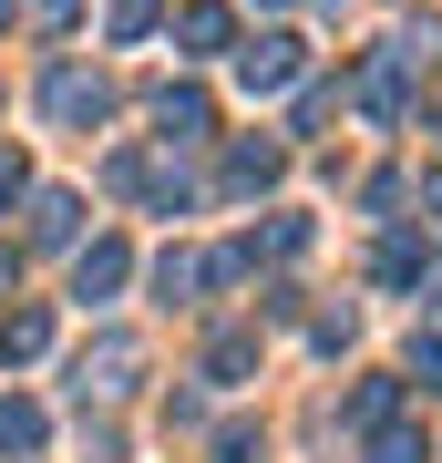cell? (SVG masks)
I'll use <instances>...</instances> for the list:
<instances>
[{"mask_svg": "<svg viewBox=\"0 0 442 463\" xmlns=\"http://www.w3.org/2000/svg\"><path fill=\"white\" fill-rule=\"evenodd\" d=\"M411 381H422V392H442V340H411Z\"/></svg>", "mask_w": 442, "mask_h": 463, "instance_id": "4fadbf2b", "label": "cell"}, {"mask_svg": "<svg viewBox=\"0 0 442 463\" xmlns=\"http://www.w3.org/2000/svg\"><path fill=\"white\" fill-rule=\"evenodd\" d=\"M72 227H82V206H72V196H42V237H52V248H62Z\"/></svg>", "mask_w": 442, "mask_h": 463, "instance_id": "7c38bea8", "label": "cell"}, {"mask_svg": "<svg viewBox=\"0 0 442 463\" xmlns=\"http://www.w3.org/2000/svg\"><path fill=\"white\" fill-rule=\"evenodd\" d=\"M237 83H247V93H278V83H298V42H288V32L247 42V52H237Z\"/></svg>", "mask_w": 442, "mask_h": 463, "instance_id": "7a4b0ae2", "label": "cell"}, {"mask_svg": "<svg viewBox=\"0 0 442 463\" xmlns=\"http://www.w3.org/2000/svg\"><path fill=\"white\" fill-rule=\"evenodd\" d=\"M247 361H258V340H247V330H227V340L206 350V381H247Z\"/></svg>", "mask_w": 442, "mask_h": 463, "instance_id": "9c48e42d", "label": "cell"}, {"mask_svg": "<svg viewBox=\"0 0 442 463\" xmlns=\"http://www.w3.org/2000/svg\"><path fill=\"white\" fill-rule=\"evenodd\" d=\"M21 196V155H0V206H11Z\"/></svg>", "mask_w": 442, "mask_h": 463, "instance_id": "9a60e30c", "label": "cell"}, {"mask_svg": "<svg viewBox=\"0 0 442 463\" xmlns=\"http://www.w3.org/2000/svg\"><path fill=\"white\" fill-rule=\"evenodd\" d=\"M391 402H401L391 381H361V402H350V422H391Z\"/></svg>", "mask_w": 442, "mask_h": 463, "instance_id": "8fae6325", "label": "cell"}, {"mask_svg": "<svg viewBox=\"0 0 442 463\" xmlns=\"http://www.w3.org/2000/svg\"><path fill=\"white\" fill-rule=\"evenodd\" d=\"M42 340H52V319H42V309L0 319V361H42Z\"/></svg>", "mask_w": 442, "mask_h": 463, "instance_id": "52a82bcc", "label": "cell"}, {"mask_svg": "<svg viewBox=\"0 0 442 463\" xmlns=\"http://www.w3.org/2000/svg\"><path fill=\"white\" fill-rule=\"evenodd\" d=\"M42 443V412L32 402H0V453H32Z\"/></svg>", "mask_w": 442, "mask_h": 463, "instance_id": "30bf717a", "label": "cell"}, {"mask_svg": "<svg viewBox=\"0 0 442 463\" xmlns=\"http://www.w3.org/2000/svg\"><path fill=\"white\" fill-rule=\"evenodd\" d=\"M0 21H11V0H0Z\"/></svg>", "mask_w": 442, "mask_h": 463, "instance_id": "2e32d148", "label": "cell"}, {"mask_svg": "<svg viewBox=\"0 0 442 463\" xmlns=\"http://www.w3.org/2000/svg\"><path fill=\"white\" fill-rule=\"evenodd\" d=\"M124 279H134V258H124V237H103V248H82V268H72V288H82V298H114Z\"/></svg>", "mask_w": 442, "mask_h": 463, "instance_id": "3957f363", "label": "cell"}, {"mask_svg": "<svg viewBox=\"0 0 442 463\" xmlns=\"http://www.w3.org/2000/svg\"><path fill=\"white\" fill-rule=\"evenodd\" d=\"M175 42H185V52H227V42H237V21L216 11V0H185V11H175Z\"/></svg>", "mask_w": 442, "mask_h": 463, "instance_id": "5b68a950", "label": "cell"}, {"mask_svg": "<svg viewBox=\"0 0 442 463\" xmlns=\"http://www.w3.org/2000/svg\"><path fill=\"white\" fill-rule=\"evenodd\" d=\"M134 361H145L134 340H93V350H82V392H124V381H134Z\"/></svg>", "mask_w": 442, "mask_h": 463, "instance_id": "277c9868", "label": "cell"}, {"mask_svg": "<svg viewBox=\"0 0 442 463\" xmlns=\"http://www.w3.org/2000/svg\"><path fill=\"white\" fill-rule=\"evenodd\" d=\"M227 185H237V196L278 185V145H237V155H227Z\"/></svg>", "mask_w": 442, "mask_h": 463, "instance_id": "8992f818", "label": "cell"}, {"mask_svg": "<svg viewBox=\"0 0 442 463\" xmlns=\"http://www.w3.org/2000/svg\"><path fill=\"white\" fill-rule=\"evenodd\" d=\"M371 463H422V443H411V432H381V443H371Z\"/></svg>", "mask_w": 442, "mask_h": 463, "instance_id": "5bb4252c", "label": "cell"}, {"mask_svg": "<svg viewBox=\"0 0 442 463\" xmlns=\"http://www.w3.org/2000/svg\"><path fill=\"white\" fill-rule=\"evenodd\" d=\"M155 114H165V134H206V93H175V83H165Z\"/></svg>", "mask_w": 442, "mask_h": 463, "instance_id": "ba28073f", "label": "cell"}, {"mask_svg": "<svg viewBox=\"0 0 442 463\" xmlns=\"http://www.w3.org/2000/svg\"><path fill=\"white\" fill-rule=\"evenodd\" d=\"M42 103H52L62 124H103V114H114V83H103V72H52Z\"/></svg>", "mask_w": 442, "mask_h": 463, "instance_id": "6da1fadb", "label": "cell"}]
</instances>
